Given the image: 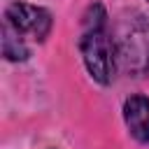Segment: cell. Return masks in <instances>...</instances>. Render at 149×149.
I'll return each instance as SVG.
<instances>
[{"mask_svg": "<svg viewBox=\"0 0 149 149\" xmlns=\"http://www.w3.org/2000/svg\"><path fill=\"white\" fill-rule=\"evenodd\" d=\"M2 56L7 61H26L28 58V47L23 44V37L7 21L2 23Z\"/></svg>", "mask_w": 149, "mask_h": 149, "instance_id": "cell-5", "label": "cell"}, {"mask_svg": "<svg viewBox=\"0 0 149 149\" xmlns=\"http://www.w3.org/2000/svg\"><path fill=\"white\" fill-rule=\"evenodd\" d=\"M116 65L130 74H149V19L142 14H126L116 21L114 33Z\"/></svg>", "mask_w": 149, "mask_h": 149, "instance_id": "cell-2", "label": "cell"}, {"mask_svg": "<svg viewBox=\"0 0 149 149\" xmlns=\"http://www.w3.org/2000/svg\"><path fill=\"white\" fill-rule=\"evenodd\" d=\"M79 49L91 77L100 84H109L116 70V54H114V40L107 30V14L100 5H93L88 9Z\"/></svg>", "mask_w": 149, "mask_h": 149, "instance_id": "cell-1", "label": "cell"}, {"mask_svg": "<svg viewBox=\"0 0 149 149\" xmlns=\"http://www.w3.org/2000/svg\"><path fill=\"white\" fill-rule=\"evenodd\" d=\"M5 21L21 35L35 42H42L51 30V14L42 7L28 2H14L5 12Z\"/></svg>", "mask_w": 149, "mask_h": 149, "instance_id": "cell-3", "label": "cell"}, {"mask_svg": "<svg viewBox=\"0 0 149 149\" xmlns=\"http://www.w3.org/2000/svg\"><path fill=\"white\" fill-rule=\"evenodd\" d=\"M123 121L137 142H149V98L130 95L123 102Z\"/></svg>", "mask_w": 149, "mask_h": 149, "instance_id": "cell-4", "label": "cell"}]
</instances>
